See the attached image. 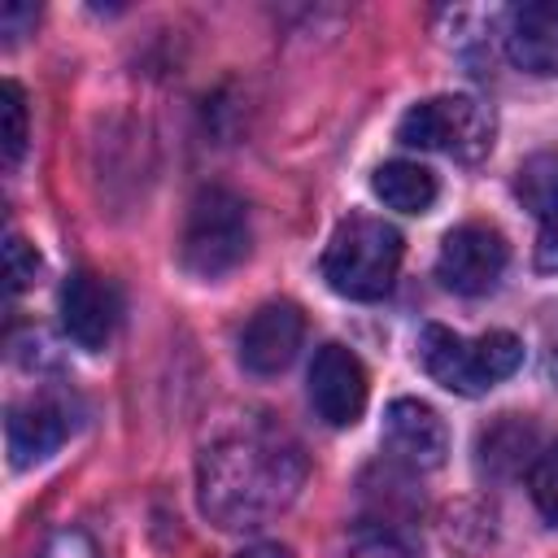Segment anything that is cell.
Segmentation results:
<instances>
[{
  "instance_id": "6da1fadb",
  "label": "cell",
  "mask_w": 558,
  "mask_h": 558,
  "mask_svg": "<svg viewBox=\"0 0 558 558\" xmlns=\"http://www.w3.org/2000/svg\"><path fill=\"white\" fill-rule=\"evenodd\" d=\"M301 484H305L301 445L266 423H248L218 436L201 453V471H196L201 510L227 532L270 523L279 510L296 501Z\"/></svg>"
},
{
  "instance_id": "7a4b0ae2",
  "label": "cell",
  "mask_w": 558,
  "mask_h": 558,
  "mask_svg": "<svg viewBox=\"0 0 558 558\" xmlns=\"http://www.w3.org/2000/svg\"><path fill=\"white\" fill-rule=\"evenodd\" d=\"M401 266V231L371 214H349L327 248H323V279L331 292L349 301H379L388 296Z\"/></svg>"
},
{
  "instance_id": "3957f363",
  "label": "cell",
  "mask_w": 558,
  "mask_h": 558,
  "mask_svg": "<svg viewBox=\"0 0 558 558\" xmlns=\"http://www.w3.org/2000/svg\"><path fill=\"white\" fill-rule=\"evenodd\" d=\"M418 362L440 388L458 397H484L488 388H497L506 375L519 371L523 344L510 331H484L466 340L440 323H427L418 331Z\"/></svg>"
},
{
  "instance_id": "277c9868",
  "label": "cell",
  "mask_w": 558,
  "mask_h": 558,
  "mask_svg": "<svg viewBox=\"0 0 558 558\" xmlns=\"http://www.w3.org/2000/svg\"><path fill=\"white\" fill-rule=\"evenodd\" d=\"M248 253V209L235 192L227 187H205L196 192L183 240H179V262L196 279H222L235 270Z\"/></svg>"
},
{
  "instance_id": "5b68a950",
  "label": "cell",
  "mask_w": 558,
  "mask_h": 558,
  "mask_svg": "<svg viewBox=\"0 0 558 558\" xmlns=\"http://www.w3.org/2000/svg\"><path fill=\"white\" fill-rule=\"evenodd\" d=\"M397 140L453 161H480L493 148V113L475 96H432L401 113Z\"/></svg>"
},
{
  "instance_id": "8992f818",
  "label": "cell",
  "mask_w": 558,
  "mask_h": 558,
  "mask_svg": "<svg viewBox=\"0 0 558 558\" xmlns=\"http://www.w3.org/2000/svg\"><path fill=\"white\" fill-rule=\"evenodd\" d=\"M510 262L506 235L488 222H462L440 240L436 253V279L458 296H484L497 288L501 270Z\"/></svg>"
},
{
  "instance_id": "52a82bcc",
  "label": "cell",
  "mask_w": 558,
  "mask_h": 558,
  "mask_svg": "<svg viewBox=\"0 0 558 558\" xmlns=\"http://www.w3.org/2000/svg\"><path fill=\"white\" fill-rule=\"evenodd\" d=\"M366 366L344 344H323L310 362V405L327 427H353L366 410Z\"/></svg>"
},
{
  "instance_id": "ba28073f",
  "label": "cell",
  "mask_w": 558,
  "mask_h": 558,
  "mask_svg": "<svg viewBox=\"0 0 558 558\" xmlns=\"http://www.w3.org/2000/svg\"><path fill=\"white\" fill-rule=\"evenodd\" d=\"M122 323V292L113 279L74 270L61 283V327L78 349H105Z\"/></svg>"
},
{
  "instance_id": "9c48e42d",
  "label": "cell",
  "mask_w": 558,
  "mask_h": 558,
  "mask_svg": "<svg viewBox=\"0 0 558 558\" xmlns=\"http://www.w3.org/2000/svg\"><path fill=\"white\" fill-rule=\"evenodd\" d=\"M384 449L392 462L410 466V471H436L449 453V432L445 418L414 397H397L384 410Z\"/></svg>"
},
{
  "instance_id": "30bf717a",
  "label": "cell",
  "mask_w": 558,
  "mask_h": 558,
  "mask_svg": "<svg viewBox=\"0 0 558 558\" xmlns=\"http://www.w3.org/2000/svg\"><path fill=\"white\" fill-rule=\"evenodd\" d=\"M301 336H305L301 310L292 301H270L240 331V366L253 375H279L296 357Z\"/></svg>"
},
{
  "instance_id": "8fae6325",
  "label": "cell",
  "mask_w": 558,
  "mask_h": 558,
  "mask_svg": "<svg viewBox=\"0 0 558 558\" xmlns=\"http://www.w3.org/2000/svg\"><path fill=\"white\" fill-rule=\"evenodd\" d=\"M70 427H74V418L61 401H52V397L17 401L4 418V445H9L13 466H35L48 453H57L61 440L70 436Z\"/></svg>"
},
{
  "instance_id": "7c38bea8",
  "label": "cell",
  "mask_w": 558,
  "mask_h": 558,
  "mask_svg": "<svg viewBox=\"0 0 558 558\" xmlns=\"http://www.w3.org/2000/svg\"><path fill=\"white\" fill-rule=\"evenodd\" d=\"M506 52L519 70L549 78L558 74V0H527L506 17Z\"/></svg>"
},
{
  "instance_id": "4fadbf2b",
  "label": "cell",
  "mask_w": 558,
  "mask_h": 558,
  "mask_svg": "<svg viewBox=\"0 0 558 558\" xmlns=\"http://www.w3.org/2000/svg\"><path fill=\"white\" fill-rule=\"evenodd\" d=\"M514 192L532 209V218L541 222V235H536V270L558 275V153L527 157L519 166Z\"/></svg>"
},
{
  "instance_id": "5bb4252c",
  "label": "cell",
  "mask_w": 558,
  "mask_h": 558,
  "mask_svg": "<svg viewBox=\"0 0 558 558\" xmlns=\"http://www.w3.org/2000/svg\"><path fill=\"white\" fill-rule=\"evenodd\" d=\"M371 187H375V196L388 205V209H401V214H423V209H432V201H436V174L427 170V166H418V161H384L379 170H375V179H371Z\"/></svg>"
},
{
  "instance_id": "9a60e30c",
  "label": "cell",
  "mask_w": 558,
  "mask_h": 558,
  "mask_svg": "<svg viewBox=\"0 0 558 558\" xmlns=\"http://www.w3.org/2000/svg\"><path fill=\"white\" fill-rule=\"evenodd\" d=\"M0 144H4V166L13 170L26 148V96L13 78H4V92H0Z\"/></svg>"
},
{
  "instance_id": "2e32d148",
  "label": "cell",
  "mask_w": 558,
  "mask_h": 558,
  "mask_svg": "<svg viewBox=\"0 0 558 558\" xmlns=\"http://www.w3.org/2000/svg\"><path fill=\"white\" fill-rule=\"evenodd\" d=\"M527 488H532V501H536V510L558 527V440L536 458V466H532V480H527Z\"/></svg>"
},
{
  "instance_id": "e0dca14e",
  "label": "cell",
  "mask_w": 558,
  "mask_h": 558,
  "mask_svg": "<svg viewBox=\"0 0 558 558\" xmlns=\"http://www.w3.org/2000/svg\"><path fill=\"white\" fill-rule=\"evenodd\" d=\"M4 275H9V292H13V296H17L22 288H31L35 275H39V253H35V244H26L17 231H13L9 244H4Z\"/></svg>"
},
{
  "instance_id": "ac0fdd59",
  "label": "cell",
  "mask_w": 558,
  "mask_h": 558,
  "mask_svg": "<svg viewBox=\"0 0 558 558\" xmlns=\"http://www.w3.org/2000/svg\"><path fill=\"white\" fill-rule=\"evenodd\" d=\"M349 558H414V554H410L405 541H397V536H388V532H375V536H362V541L349 549Z\"/></svg>"
},
{
  "instance_id": "d6986e66",
  "label": "cell",
  "mask_w": 558,
  "mask_h": 558,
  "mask_svg": "<svg viewBox=\"0 0 558 558\" xmlns=\"http://www.w3.org/2000/svg\"><path fill=\"white\" fill-rule=\"evenodd\" d=\"M44 558H96V549H92L87 532H78V527H65V532H57V536L48 541Z\"/></svg>"
},
{
  "instance_id": "ffe728a7",
  "label": "cell",
  "mask_w": 558,
  "mask_h": 558,
  "mask_svg": "<svg viewBox=\"0 0 558 558\" xmlns=\"http://www.w3.org/2000/svg\"><path fill=\"white\" fill-rule=\"evenodd\" d=\"M26 26H35V4H17V0H9V4L0 9V31H4L9 39H17Z\"/></svg>"
},
{
  "instance_id": "44dd1931",
  "label": "cell",
  "mask_w": 558,
  "mask_h": 558,
  "mask_svg": "<svg viewBox=\"0 0 558 558\" xmlns=\"http://www.w3.org/2000/svg\"><path fill=\"white\" fill-rule=\"evenodd\" d=\"M240 558H292L283 545H253V549H244Z\"/></svg>"
}]
</instances>
